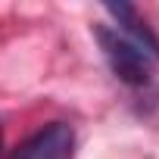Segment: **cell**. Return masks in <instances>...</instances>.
Masks as SVG:
<instances>
[{
	"label": "cell",
	"instance_id": "cell-1",
	"mask_svg": "<svg viewBox=\"0 0 159 159\" xmlns=\"http://www.w3.org/2000/svg\"><path fill=\"white\" fill-rule=\"evenodd\" d=\"M94 38L109 62V69L116 72L119 81H125L128 88H147L156 75V56H150L137 41H131L125 31H119L116 25H97Z\"/></svg>",
	"mask_w": 159,
	"mask_h": 159
},
{
	"label": "cell",
	"instance_id": "cell-3",
	"mask_svg": "<svg viewBox=\"0 0 159 159\" xmlns=\"http://www.w3.org/2000/svg\"><path fill=\"white\" fill-rule=\"evenodd\" d=\"M106 13L116 19V28H119V31H125V34H128L131 41H137L150 56L159 59V38L153 34V28L147 25V19H140V13H137L134 7H128V3H109Z\"/></svg>",
	"mask_w": 159,
	"mask_h": 159
},
{
	"label": "cell",
	"instance_id": "cell-2",
	"mask_svg": "<svg viewBox=\"0 0 159 159\" xmlns=\"http://www.w3.org/2000/svg\"><path fill=\"white\" fill-rule=\"evenodd\" d=\"M75 156V131L66 122H53L31 134L10 159H72Z\"/></svg>",
	"mask_w": 159,
	"mask_h": 159
}]
</instances>
